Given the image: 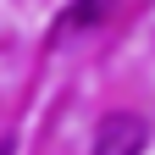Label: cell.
I'll list each match as a JSON object with an SVG mask.
<instances>
[{"label": "cell", "mask_w": 155, "mask_h": 155, "mask_svg": "<svg viewBox=\"0 0 155 155\" xmlns=\"http://www.w3.org/2000/svg\"><path fill=\"white\" fill-rule=\"evenodd\" d=\"M144 144H150V127L133 111H111L94 127V155H144Z\"/></svg>", "instance_id": "cell-1"}, {"label": "cell", "mask_w": 155, "mask_h": 155, "mask_svg": "<svg viewBox=\"0 0 155 155\" xmlns=\"http://www.w3.org/2000/svg\"><path fill=\"white\" fill-rule=\"evenodd\" d=\"M105 11H111V0H72V11L61 17V33H72V28H89V22H100Z\"/></svg>", "instance_id": "cell-2"}, {"label": "cell", "mask_w": 155, "mask_h": 155, "mask_svg": "<svg viewBox=\"0 0 155 155\" xmlns=\"http://www.w3.org/2000/svg\"><path fill=\"white\" fill-rule=\"evenodd\" d=\"M0 155H11V144H6V139H0Z\"/></svg>", "instance_id": "cell-3"}]
</instances>
